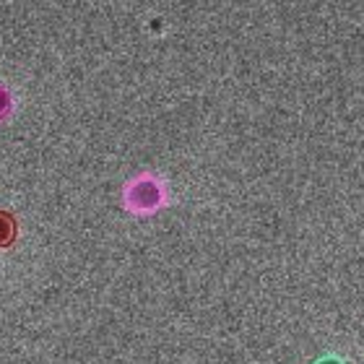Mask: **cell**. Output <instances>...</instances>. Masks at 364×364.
Returning a JSON list of instances; mask_svg holds the SVG:
<instances>
[{
  "instance_id": "obj_1",
  "label": "cell",
  "mask_w": 364,
  "mask_h": 364,
  "mask_svg": "<svg viewBox=\"0 0 364 364\" xmlns=\"http://www.w3.org/2000/svg\"><path fill=\"white\" fill-rule=\"evenodd\" d=\"M164 203H167V188L159 177L138 175L125 188V205L133 213H156Z\"/></svg>"
},
{
  "instance_id": "obj_2",
  "label": "cell",
  "mask_w": 364,
  "mask_h": 364,
  "mask_svg": "<svg viewBox=\"0 0 364 364\" xmlns=\"http://www.w3.org/2000/svg\"><path fill=\"white\" fill-rule=\"evenodd\" d=\"M16 237V224L11 219V213L0 211V247L3 245H11V240Z\"/></svg>"
},
{
  "instance_id": "obj_3",
  "label": "cell",
  "mask_w": 364,
  "mask_h": 364,
  "mask_svg": "<svg viewBox=\"0 0 364 364\" xmlns=\"http://www.w3.org/2000/svg\"><path fill=\"white\" fill-rule=\"evenodd\" d=\"M11 109H14V97H11V91H8L6 84H0V122L11 114Z\"/></svg>"
},
{
  "instance_id": "obj_4",
  "label": "cell",
  "mask_w": 364,
  "mask_h": 364,
  "mask_svg": "<svg viewBox=\"0 0 364 364\" xmlns=\"http://www.w3.org/2000/svg\"><path fill=\"white\" fill-rule=\"evenodd\" d=\"M315 364H346L341 357H336V354H328V357H320Z\"/></svg>"
}]
</instances>
